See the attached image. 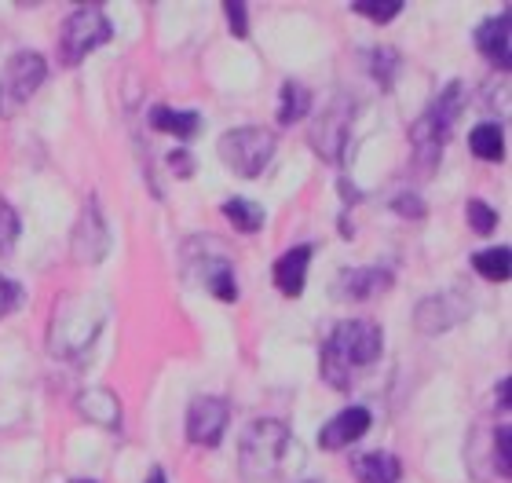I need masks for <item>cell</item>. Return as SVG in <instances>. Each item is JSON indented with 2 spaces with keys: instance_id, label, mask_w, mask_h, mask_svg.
<instances>
[{
  "instance_id": "1",
  "label": "cell",
  "mask_w": 512,
  "mask_h": 483,
  "mask_svg": "<svg viewBox=\"0 0 512 483\" xmlns=\"http://www.w3.org/2000/svg\"><path fill=\"white\" fill-rule=\"evenodd\" d=\"M384 352V333L377 322L370 319H348L337 322L333 333L322 344L319 374L330 381L337 392H348L355 381V374L363 366H374Z\"/></svg>"
},
{
  "instance_id": "2",
  "label": "cell",
  "mask_w": 512,
  "mask_h": 483,
  "mask_svg": "<svg viewBox=\"0 0 512 483\" xmlns=\"http://www.w3.org/2000/svg\"><path fill=\"white\" fill-rule=\"evenodd\" d=\"M300 462H304V454H300L293 432L275 418L253 421L238 447V465L249 483H275Z\"/></svg>"
},
{
  "instance_id": "3",
  "label": "cell",
  "mask_w": 512,
  "mask_h": 483,
  "mask_svg": "<svg viewBox=\"0 0 512 483\" xmlns=\"http://www.w3.org/2000/svg\"><path fill=\"white\" fill-rule=\"evenodd\" d=\"M275 132L260 129V125H246V129H231L220 136V161L227 169L242 176V180H256L260 172L275 158Z\"/></svg>"
},
{
  "instance_id": "4",
  "label": "cell",
  "mask_w": 512,
  "mask_h": 483,
  "mask_svg": "<svg viewBox=\"0 0 512 483\" xmlns=\"http://www.w3.org/2000/svg\"><path fill=\"white\" fill-rule=\"evenodd\" d=\"M110 26L107 11L99 8V4H81V8L63 22V33H59V63L63 66H77L81 59L103 48L110 41Z\"/></svg>"
},
{
  "instance_id": "5",
  "label": "cell",
  "mask_w": 512,
  "mask_h": 483,
  "mask_svg": "<svg viewBox=\"0 0 512 483\" xmlns=\"http://www.w3.org/2000/svg\"><path fill=\"white\" fill-rule=\"evenodd\" d=\"M48 63L41 52H15L0 74V118H15L44 85Z\"/></svg>"
},
{
  "instance_id": "6",
  "label": "cell",
  "mask_w": 512,
  "mask_h": 483,
  "mask_svg": "<svg viewBox=\"0 0 512 483\" xmlns=\"http://www.w3.org/2000/svg\"><path fill=\"white\" fill-rule=\"evenodd\" d=\"M231 421V407L220 396H198L187 410V440L194 447H220Z\"/></svg>"
},
{
  "instance_id": "7",
  "label": "cell",
  "mask_w": 512,
  "mask_h": 483,
  "mask_svg": "<svg viewBox=\"0 0 512 483\" xmlns=\"http://www.w3.org/2000/svg\"><path fill=\"white\" fill-rule=\"evenodd\" d=\"M348 132H352V103H348V99H337V103L311 125L308 140L322 161H337L344 147H348Z\"/></svg>"
},
{
  "instance_id": "8",
  "label": "cell",
  "mask_w": 512,
  "mask_h": 483,
  "mask_svg": "<svg viewBox=\"0 0 512 483\" xmlns=\"http://www.w3.org/2000/svg\"><path fill=\"white\" fill-rule=\"evenodd\" d=\"M110 249V231H107V220H103V209H99L96 198H88L85 209H81V220L74 227V257L81 264H99V260L107 257Z\"/></svg>"
},
{
  "instance_id": "9",
  "label": "cell",
  "mask_w": 512,
  "mask_h": 483,
  "mask_svg": "<svg viewBox=\"0 0 512 483\" xmlns=\"http://www.w3.org/2000/svg\"><path fill=\"white\" fill-rule=\"evenodd\" d=\"M366 432H370V410L366 407H348L341 410L333 421H326L319 429V443L326 451H341L348 443L363 440Z\"/></svg>"
},
{
  "instance_id": "10",
  "label": "cell",
  "mask_w": 512,
  "mask_h": 483,
  "mask_svg": "<svg viewBox=\"0 0 512 483\" xmlns=\"http://www.w3.org/2000/svg\"><path fill=\"white\" fill-rule=\"evenodd\" d=\"M509 30H512V11L494 15V19H487L480 30H476V48H480V52L498 66V70H509V59H512Z\"/></svg>"
},
{
  "instance_id": "11",
  "label": "cell",
  "mask_w": 512,
  "mask_h": 483,
  "mask_svg": "<svg viewBox=\"0 0 512 483\" xmlns=\"http://www.w3.org/2000/svg\"><path fill=\"white\" fill-rule=\"evenodd\" d=\"M450 301H454V297H447V293H436V297L421 301V308H417V326H421V333H447L472 312V304L450 308Z\"/></svg>"
},
{
  "instance_id": "12",
  "label": "cell",
  "mask_w": 512,
  "mask_h": 483,
  "mask_svg": "<svg viewBox=\"0 0 512 483\" xmlns=\"http://www.w3.org/2000/svg\"><path fill=\"white\" fill-rule=\"evenodd\" d=\"M311 246H293L289 253H282L275 264V286L278 293H286L297 301L300 293H304V282H308V264H311Z\"/></svg>"
},
{
  "instance_id": "13",
  "label": "cell",
  "mask_w": 512,
  "mask_h": 483,
  "mask_svg": "<svg viewBox=\"0 0 512 483\" xmlns=\"http://www.w3.org/2000/svg\"><path fill=\"white\" fill-rule=\"evenodd\" d=\"M388 286H392V275L384 268H348L337 279L341 301H370V297H377Z\"/></svg>"
},
{
  "instance_id": "14",
  "label": "cell",
  "mask_w": 512,
  "mask_h": 483,
  "mask_svg": "<svg viewBox=\"0 0 512 483\" xmlns=\"http://www.w3.org/2000/svg\"><path fill=\"white\" fill-rule=\"evenodd\" d=\"M77 410L85 414L88 421H96L103 429H118L121 425V403L110 388H88L77 396Z\"/></svg>"
},
{
  "instance_id": "15",
  "label": "cell",
  "mask_w": 512,
  "mask_h": 483,
  "mask_svg": "<svg viewBox=\"0 0 512 483\" xmlns=\"http://www.w3.org/2000/svg\"><path fill=\"white\" fill-rule=\"evenodd\" d=\"M352 473L359 483H399L403 465H399V458H392V454L370 451V454H359V458H355Z\"/></svg>"
},
{
  "instance_id": "16",
  "label": "cell",
  "mask_w": 512,
  "mask_h": 483,
  "mask_svg": "<svg viewBox=\"0 0 512 483\" xmlns=\"http://www.w3.org/2000/svg\"><path fill=\"white\" fill-rule=\"evenodd\" d=\"M461 107H465V85H461V81H450V85L436 96V103L425 110V118L432 121L443 136H450L454 121L461 118Z\"/></svg>"
},
{
  "instance_id": "17",
  "label": "cell",
  "mask_w": 512,
  "mask_h": 483,
  "mask_svg": "<svg viewBox=\"0 0 512 483\" xmlns=\"http://www.w3.org/2000/svg\"><path fill=\"white\" fill-rule=\"evenodd\" d=\"M150 125L158 132H172L176 140H194L198 129H202V118L194 110H169V107H154L150 110Z\"/></svg>"
},
{
  "instance_id": "18",
  "label": "cell",
  "mask_w": 512,
  "mask_h": 483,
  "mask_svg": "<svg viewBox=\"0 0 512 483\" xmlns=\"http://www.w3.org/2000/svg\"><path fill=\"white\" fill-rule=\"evenodd\" d=\"M308 114H311V92L300 81H286L282 85V99H278V121L293 125V121H304Z\"/></svg>"
},
{
  "instance_id": "19",
  "label": "cell",
  "mask_w": 512,
  "mask_h": 483,
  "mask_svg": "<svg viewBox=\"0 0 512 483\" xmlns=\"http://www.w3.org/2000/svg\"><path fill=\"white\" fill-rule=\"evenodd\" d=\"M469 147L480 161H502L505 158V136L494 121H483L469 132Z\"/></svg>"
},
{
  "instance_id": "20",
  "label": "cell",
  "mask_w": 512,
  "mask_h": 483,
  "mask_svg": "<svg viewBox=\"0 0 512 483\" xmlns=\"http://www.w3.org/2000/svg\"><path fill=\"white\" fill-rule=\"evenodd\" d=\"M472 268L480 271L487 282H509L512 275V253L509 246H491L472 257Z\"/></svg>"
},
{
  "instance_id": "21",
  "label": "cell",
  "mask_w": 512,
  "mask_h": 483,
  "mask_svg": "<svg viewBox=\"0 0 512 483\" xmlns=\"http://www.w3.org/2000/svg\"><path fill=\"white\" fill-rule=\"evenodd\" d=\"M224 216L238 227V231H249V235L264 227V209H260L256 202H249V198H227Z\"/></svg>"
},
{
  "instance_id": "22",
  "label": "cell",
  "mask_w": 512,
  "mask_h": 483,
  "mask_svg": "<svg viewBox=\"0 0 512 483\" xmlns=\"http://www.w3.org/2000/svg\"><path fill=\"white\" fill-rule=\"evenodd\" d=\"M205 286L213 290L216 301H224V304H235V301H238L235 271H231V264H224V260H216V264H209V271H205Z\"/></svg>"
},
{
  "instance_id": "23",
  "label": "cell",
  "mask_w": 512,
  "mask_h": 483,
  "mask_svg": "<svg viewBox=\"0 0 512 483\" xmlns=\"http://www.w3.org/2000/svg\"><path fill=\"white\" fill-rule=\"evenodd\" d=\"M352 11L363 15V19L377 22V26H384V22H392L403 11V0H352Z\"/></svg>"
},
{
  "instance_id": "24",
  "label": "cell",
  "mask_w": 512,
  "mask_h": 483,
  "mask_svg": "<svg viewBox=\"0 0 512 483\" xmlns=\"http://www.w3.org/2000/svg\"><path fill=\"white\" fill-rule=\"evenodd\" d=\"M465 216H469V224L476 235H491L494 227H498V213H494L487 202H480V198H472V202L465 205Z\"/></svg>"
},
{
  "instance_id": "25",
  "label": "cell",
  "mask_w": 512,
  "mask_h": 483,
  "mask_svg": "<svg viewBox=\"0 0 512 483\" xmlns=\"http://www.w3.org/2000/svg\"><path fill=\"white\" fill-rule=\"evenodd\" d=\"M19 242V213L8 202H0V257H8Z\"/></svg>"
},
{
  "instance_id": "26",
  "label": "cell",
  "mask_w": 512,
  "mask_h": 483,
  "mask_svg": "<svg viewBox=\"0 0 512 483\" xmlns=\"http://www.w3.org/2000/svg\"><path fill=\"white\" fill-rule=\"evenodd\" d=\"M399 70V52L395 48H374V77L381 88H392V74Z\"/></svg>"
},
{
  "instance_id": "27",
  "label": "cell",
  "mask_w": 512,
  "mask_h": 483,
  "mask_svg": "<svg viewBox=\"0 0 512 483\" xmlns=\"http://www.w3.org/2000/svg\"><path fill=\"white\" fill-rule=\"evenodd\" d=\"M22 308V286L11 282L8 275H0V319H8L11 312Z\"/></svg>"
},
{
  "instance_id": "28",
  "label": "cell",
  "mask_w": 512,
  "mask_h": 483,
  "mask_svg": "<svg viewBox=\"0 0 512 483\" xmlns=\"http://www.w3.org/2000/svg\"><path fill=\"white\" fill-rule=\"evenodd\" d=\"M224 15H227V22H231V33H235L238 41H246V37H249L246 4H242V0H231V4H224Z\"/></svg>"
},
{
  "instance_id": "29",
  "label": "cell",
  "mask_w": 512,
  "mask_h": 483,
  "mask_svg": "<svg viewBox=\"0 0 512 483\" xmlns=\"http://www.w3.org/2000/svg\"><path fill=\"white\" fill-rule=\"evenodd\" d=\"M494 458H498V476H505L509 480V473H512V462H509V425H502L498 429V436H494Z\"/></svg>"
},
{
  "instance_id": "30",
  "label": "cell",
  "mask_w": 512,
  "mask_h": 483,
  "mask_svg": "<svg viewBox=\"0 0 512 483\" xmlns=\"http://www.w3.org/2000/svg\"><path fill=\"white\" fill-rule=\"evenodd\" d=\"M392 209L399 216H410V220H421V216H425V202H421L417 194H399L392 202Z\"/></svg>"
},
{
  "instance_id": "31",
  "label": "cell",
  "mask_w": 512,
  "mask_h": 483,
  "mask_svg": "<svg viewBox=\"0 0 512 483\" xmlns=\"http://www.w3.org/2000/svg\"><path fill=\"white\" fill-rule=\"evenodd\" d=\"M169 165H172V172H176V180H187V176L194 172L191 151H183V147H176V151L169 154Z\"/></svg>"
},
{
  "instance_id": "32",
  "label": "cell",
  "mask_w": 512,
  "mask_h": 483,
  "mask_svg": "<svg viewBox=\"0 0 512 483\" xmlns=\"http://www.w3.org/2000/svg\"><path fill=\"white\" fill-rule=\"evenodd\" d=\"M147 483H169L165 480V473H161V469H154V473H150V480Z\"/></svg>"
},
{
  "instance_id": "33",
  "label": "cell",
  "mask_w": 512,
  "mask_h": 483,
  "mask_svg": "<svg viewBox=\"0 0 512 483\" xmlns=\"http://www.w3.org/2000/svg\"><path fill=\"white\" fill-rule=\"evenodd\" d=\"M74 483H92V480H74Z\"/></svg>"
}]
</instances>
